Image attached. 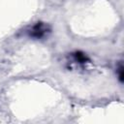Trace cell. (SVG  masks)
Wrapping results in <instances>:
<instances>
[{
  "instance_id": "1",
  "label": "cell",
  "mask_w": 124,
  "mask_h": 124,
  "mask_svg": "<svg viewBox=\"0 0 124 124\" xmlns=\"http://www.w3.org/2000/svg\"><path fill=\"white\" fill-rule=\"evenodd\" d=\"M46 31V26L43 23H40V24L38 23L37 25H35L32 28L30 35H32L33 37H36V38H40L45 35Z\"/></svg>"
}]
</instances>
